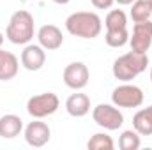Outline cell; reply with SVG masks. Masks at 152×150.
Listing matches in <instances>:
<instances>
[{
	"mask_svg": "<svg viewBox=\"0 0 152 150\" xmlns=\"http://www.w3.org/2000/svg\"><path fill=\"white\" fill-rule=\"evenodd\" d=\"M66 28L71 36L80 39H96L103 30V21L96 12L78 11L67 16Z\"/></svg>",
	"mask_w": 152,
	"mask_h": 150,
	"instance_id": "cell-1",
	"label": "cell"
},
{
	"mask_svg": "<svg viewBox=\"0 0 152 150\" xmlns=\"http://www.w3.org/2000/svg\"><path fill=\"white\" fill-rule=\"evenodd\" d=\"M149 66V55L147 53H138V51H127L115 58L112 73L117 79L120 81H131L136 76H140L143 71H147Z\"/></svg>",
	"mask_w": 152,
	"mask_h": 150,
	"instance_id": "cell-2",
	"label": "cell"
},
{
	"mask_svg": "<svg viewBox=\"0 0 152 150\" xmlns=\"http://www.w3.org/2000/svg\"><path fill=\"white\" fill-rule=\"evenodd\" d=\"M36 34V25H34V16L28 11H16L12 12L7 28H5V37L12 44H28Z\"/></svg>",
	"mask_w": 152,
	"mask_h": 150,
	"instance_id": "cell-3",
	"label": "cell"
},
{
	"mask_svg": "<svg viewBox=\"0 0 152 150\" xmlns=\"http://www.w3.org/2000/svg\"><path fill=\"white\" fill-rule=\"evenodd\" d=\"M60 99L53 92H42L37 95H32L27 101V111L32 118H46L58 110Z\"/></svg>",
	"mask_w": 152,
	"mask_h": 150,
	"instance_id": "cell-4",
	"label": "cell"
},
{
	"mask_svg": "<svg viewBox=\"0 0 152 150\" xmlns=\"http://www.w3.org/2000/svg\"><path fill=\"white\" fill-rule=\"evenodd\" d=\"M143 90L136 85H131L129 81L118 85L112 92V103L117 108H138L143 104Z\"/></svg>",
	"mask_w": 152,
	"mask_h": 150,
	"instance_id": "cell-5",
	"label": "cell"
},
{
	"mask_svg": "<svg viewBox=\"0 0 152 150\" xmlns=\"http://www.w3.org/2000/svg\"><path fill=\"white\" fill-rule=\"evenodd\" d=\"M92 118L104 131H117L124 124V115L115 104H97L92 110Z\"/></svg>",
	"mask_w": 152,
	"mask_h": 150,
	"instance_id": "cell-6",
	"label": "cell"
},
{
	"mask_svg": "<svg viewBox=\"0 0 152 150\" xmlns=\"http://www.w3.org/2000/svg\"><path fill=\"white\" fill-rule=\"evenodd\" d=\"M129 46L133 51L147 53L152 46V21H140L134 23L133 32L129 34Z\"/></svg>",
	"mask_w": 152,
	"mask_h": 150,
	"instance_id": "cell-7",
	"label": "cell"
},
{
	"mask_svg": "<svg viewBox=\"0 0 152 150\" xmlns=\"http://www.w3.org/2000/svg\"><path fill=\"white\" fill-rule=\"evenodd\" d=\"M88 67L83 62H71L69 66H66L64 73H62V79L66 83V87L73 88V90H81L88 85Z\"/></svg>",
	"mask_w": 152,
	"mask_h": 150,
	"instance_id": "cell-8",
	"label": "cell"
},
{
	"mask_svg": "<svg viewBox=\"0 0 152 150\" xmlns=\"http://www.w3.org/2000/svg\"><path fill=\"white\" fill-rule=\"evenodd\" d=\"M50 138H51V129L46 122H41V118H36L25 127V141L30 147L41 149L50 141Z\"/></svg>",
	"mask_w": 152,
	"mask_h": 150,
	"instance_id": "cell-9",
	"label": "cell"
},
{
	"mask_svg": "<svg viewBox=\"0 0 152 150\" xmlns=\"http://www.w3.org/2000/svg\"><path fill=\"white\" fill-rule=\"evenodd\" d=\"M20 60L27 71H39L46 62V50L41 44H25Z\"/></svg>",
	"mask_w": 152,
	"mask_h": 150,
	"instance_id": "cell-10",
	"label": "cell"
},
{
	"mask_svg": "<svg viewBox=\"0 0 152 150\" xmlns=\"http://www.w3.org/2000/svg\"><path fill=\"white\" fill-rule=\"evenodd\" d=\"M37 41L46 51H55L64 44L62 30L57 25H42L37 30Z\"/></svg>",
	"mask_w": 152,
	"mask_h": 150,
	"instance_id": "cell-11",
	"label": "cell"
},
{
	"mask_svg": "<svg viewBox=\"0 0 152 150\" xmlns=\"http://www.w3.org/2000/svg\"><path fill=\"white\" fill-rule=\"evenodd\" d=\"M66 111L75 118H81L90 111V97L87 94H81L76 90V94H71L66 101Z\"/></svg>",
	"mask_w": 152,
	"mask_h": 150,
	"instance_id": "cell-12",
	"label": "cell"
},
{
	"mask_svg": "<svg viewBox=\"0 0 152 150\" xmlns=\"http://www.w3.org/2000/svg\"><path fill=\"white\" fill-rule=\"evenodd\" d=\"M20 71V60L14 53L0 48V81H11Z\"/></svg>",
	"mask_w": 152,
	"mask_h": 150,
	"instance_id": "cell-13",
	"label": "cell"
},
{
	"mask_svg": "<svg viewBox=\"0 0 152 150\" xmlns=\"http://www.w3.org/2000/svg\"><path fill=\"white\" fill-rule=\"evenodd\" d=\"M23 131V120L18 115H4L0 117V138L4 140H12L16 136H20V133Z\"/></svg>",
	"mask_w": 152,
	"mask_h": 150,
	"instance_id": "cell-14",
	"label": "cell"
},
{
	"mask_svg": "<svg viewBox=\"0 0 152 150\" xmlns=\"http://www.w3.org/2000/svg\"><path fill=\"white\" fill-rule=\"evenodd\" d=\"M133 127H134V131L140 136H151L152 134V104L134 113Z\"/></svg>",
	"mask_w": 152,
	"mask_h": 150,
	"instance_id": "cell-15",
	"label": "cell"
},
{
	"mask_svg": "<svg viewBox=\"0 0 152 150\" xmlns=\"http://www.w3.org/2000/svg\"><path fill=\"white\" fill-rule=\"evenodd\" d=\"M131 20L134 23L140 21H147L152 16V2L151 0H134L131 5V12H129Z\"/></svg>",
	"mask_w": 152,
	"mask_h": 150,
	"instance_id": "cell-16",
	"label": "cell"
},
{
	"mask_svg": "<svg viewBox=\"0 0 152 150\" xmlns=\"http://www.w3.org/2000/svg\"><path fill=\"white\" fill-rule=\"evenodd\" d=\"M104 41H106V44L110 48H122V46H126L129 42V30H127V27L106 30Z\"/></svg>",
	"mask_w": 152,
	"mask_h": 150,
	"instance_id": "cell-17",
	"label": "cell"
},
{
	"mask_svg": "<svg viewBox=\"0 0 152 150\" xmlns=\"http://www.w3.org/2000/svg\"><path fill=\"white\" fill-rule=\"evenodd\" d=\"M140 147H142V140L134 129H127L120 134V138H118V149L120 150H138Z\"/></svg>",
	"mask_w": 152,
	"mask_h": 150,
	"instance_id": "cell-18",
	"label": "cell"
},
{
	"mask_svg": "<svg viewBox=\"0 0 152 150\" xmlns=\"http://www.w3.org/2000/svg\"><path fill=\"white\" fill-rule=\"evenodd\" d=\"M87 149L88 150H113L115 143H113V140H112L110 134H106V133H97V134H94V136L88 140Z\"/></svg>",
	"mask_w": 152,
	"mask_h": 150,
	"instance_id": "cell-19",
	"label": "cell"
},
{
	"mask_svg": "<svg viewBox=\"0 0 152 150\" xmlns=\"http://www.w3.org/2000/svg\"><path fill=\"white\" fill-rule=\"evenodd\" d=\"M104 27H106V30L127 27V16H126V12L122 9H112L106 14V18H104Z\"/></svg>",
	"mask_w": 152,
	"mask_h": 150,
	"instance_id": "cell-20",
	"label": "cell"
},
{
	"mask_svg": "<svg viewBox=\"0 0 152 150\" xmlns=\"http://www.w3.org/2000/svg\"><path fill=\"white\" fill-rule=\"evenodd\" d=\"M96 9H110L115 4V0H90Z\"/></svg>",
	"mask_w": 152,
	"mask_h": 150,
	"instance_id": "cell-21",
	"label": "cell"
},
{
	"mask_svg": "<svg viewBox=\"0 0 152 150\" xmlns=\"http://www.w3.org/2000/svg\"><path fill=\"white\" fill-rule=\"evenodd\" d=\"M118 5H129V4H133L134 0H115Z\"/></svg>",
	"mask_w": 152,
	"mask_h": 150,
	"instance_id": "cell-22",
	"label": "cell"
},
{
	"mask_svg": "<svg viewBox=\"0 0 152 150\" xmlns=\"http://www.w3.org/2000/svg\"><path fill=\"white\" fill-rule=\"evenodd\" d=\"M55 4H60V5H66V4H69L71 0H53Z\"/></svg>",
	"mask_w": 152,
	"mask_h": 150,
	"instance_id": "cell-23",
	"label": "cell"
},
{
	"mask_svg": "<svg viewBox=\"0 0 152 150\" xmlns=\"http://www.w3.org/2000/svg\"><path fill=\"white\" fill-rule=\"evenodd\" d=\"M2 44H4V34L0 32V48H2Z\"/></svg>",
	"mask_w": 152,
	"mask_h": 150,
	"instance_id": "cell-24",
	"label": "cell"
},
{
	"mask_svg": "<svg viewBox=\"0 0 152 150\" xmlns=\"http://www.w3.org/2000/svg\"><path fill=\"white\" fill-rule=\"evenodd\" d=\"M151 81H152V67H151Z\"/></svg>",
	"mask_w": 152,
	"mask_h": 150,
	"instance_id": "cell-25",
	"label": "cell"
},
{
	"mask_svg": "<svg viewBox=\"0 0 152 150\" xmlns=\"http://www.w3.org/2000/svg\"><path fill=\"white\" fill-rule=\"evenodd\" d=\"M151 2H152V0H151Z\"/></svg>",
	"mask_w": 152,
	"mask_h": 150,
	"instance_id": "cell-26",
	"label": "cell"
}]
</instances>
